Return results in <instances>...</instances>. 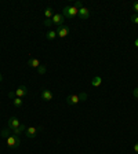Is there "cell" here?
Listing matches in <instances>:
<instances>
[{
	"label": "cell",
	"instance_id": "1",
	"mask_svg": "<svg viewBox=\"0 0 138 154\" xmlns=\"http://www.w3.org/2000/svg\"><path fill=\"white\" fill-rule=\"evenodd\" d=\"M77 13H79V10L75 8L73 6H66V7H64V10H62V15H64V18H69V19L75 18V17L77 15Z\"/></svg>",
	"mask_w": 138,
	"mask_h": 154
},
{
	"label": "cell",
	"instance_id": "2",
	"mask_svg": "<svg viewBox=\"0 0 138 154\" xmlns=\"http://www.w3.org/2000/svg\"><path fill=\"white\" fill-rule=\"evenodd\" d=\"M6 142H7V146L10 149H17L21 144V139L17 135H14V133H11V136H8L7 139H6Z\"/></svg>",
	"mask_w": 138,
	"mask_h": 154
},
{
	"label": "cell",
	"instance_id": "3",
	"mask_svg": "<svg viewBox=\"0 0 138 154\" xmlns=\"http://www.w3.org/2000/svg\"><path fill=\"white\" fill-rule=\"evenodd\" d=\"M40 129L42 128H36V127H26V129H25V136L26 138H36V135H37V132H39Z\"/></svg>",
	"mask_w": 138,
	"mask_h": 154
},
{
	"label": "cell",
	"instance_id": "4",
	"mask_svg": "<svg viewBox=\"0 0 138 154\" xmlns=\"http://www.w3.org/2000/svg\"><path fill=\"white\" fill-rule=\"evenodd\" d=\"M7 125H8V128H10L11 131H14L15 128H18V127L21 125V122L18 121V118H17V117H10V118H8Z\"/></svg>",
	"mask_w": 138,
	"mask_h": 154
},
{
	"label": "cell",
	"instance_id": "5",
	"mask_svg": "<svg viewBox=\"0 0 138 154\" xmlns=\"http://www.w3.org/2000/svg\"><path fill=\"white\" fill-rule=\"evenodd\" d=\"M55 32H57V36L58 37H66L69 35V28L66 25H62V26H58V29Z\"/></svg>",
	"mask_w": 138,
	"mask_h": 154
},
{
	"label": "cell",
	"instance_id": "6",
	"mask_svg": "<svg viewBox=\"0 0 138 154\" xmlns=\"http://www.w3.org/2000/svg\"><path fill=\"white\" fill-rule=\"evenodd\" d=\"M51 21H53V25L62 26L64 25V15L62 14H54V17L51 18Z\"/></svg>",
	"mask_w": 138,
	"mask_h": 154
},
{
	"label": "cell",
	"instance_id": "7",
	"mask_svg": "<svg viewBox=\"0 0 138 154\" xmlns=\"http://www.w3.org/2000/svg\"><path fill=\"white\" fill-rule=\"evenodd\" d=\"M77 15H79L82 19H88V18H90V15H91V11L88 10V8L83 7V8H80V10H79Z\"/></svg>",
	"mask_w": 138,
	"mask_h": 154
},
{
	"label": "cell",
	"instance_id": "8",
	"mask_svg": "<svg viewBox=\"0 0 138 154\" xmlns=\"http://www.w3.org/2000/svg\"><path fill=\"white\" fill-rule=\"evenodd\" d=\"M26 94H28V88L25 85H19L17 90H15V97L18 98H24L26 97Z\"/></svg>",
	"mask_w": 138,
	"mask_h": 154
},
{
	"label": "cell",
	"instance_id": "9",
	"mask_svg": "<svg viewBox=\"0 0 138 154\" xmlns=\"http://www.w3.org/2000/svg\"><path fill=\"white\" fill-rule=\"evenodd\" d=\"M79 102H80L79 95H69V97L66 98V103H68L69 106H72V105H77Z\"/></svg>",
	"mask_w": 138,
	"mask_h": 154
},
{
	"label": "cell",
	"instance_id": "10",
	"mask_svg": "<svg viewBox=\"0 0 138 154\" xmlns=\"http://www.w3.org/2000/svg\"><path fill=\"white\" fill-rule=\"evenodd\" d=\"M54 98V95H53V92H51L50 90H47V88H44L43 91H42V99L46 100V102H48V100H51Z\"/></svg>",
	"mask_w": 138,
	"mask_h": 154
},
{
	"label": "cell",
	"instance_id": "11",
	"mask_svg": "<svg viewBox=\"0 0 138 154\" xmlns=\"http://www.w3.org/2000/svg\"><path fill=\"white\" fill-rule=\"evenodd\" d=\"M28 66H30V68H35L37 69L40 66V62L39 59H36V58H30L29 61H28Z\"/></svg>",
	"mask_w": 138,
	"mask_h": 154
},
{
	"label": "cell",
	"instance_id": "12",
	"mask_svg": "<svg viewBox=\"0 0 138 154\" xmlns=\"http://www.w3.org/2000/svg\"><path fill=\"white\" fill-rule=\"evenodd\" d=\"M101 84H102V77H99V76L93 77V80H91V85L93 87H99Z\"/></svg>",
	"mask_w": 138,
	"mask_h": 154
},
{
	"label": "cell",
	"instance_id": "13",
	"mask_svg": "<svg viewBox=\"0 0 138 154\" xmlns=\"http://www.w3.org/2000/svg\"><path fill=\"white\" fill-rule=\"evenodd\" d=\"M54 11H53V8L51 7H47L46 10H44V17H46V19H51L53 17H54Z\"/></svg>",
	"mask_w": 138,
	"mask_h": 154
},
{
	"label": "cell",
	"instance_id": "14",
	"mask_svg": "<svg viewBox=\"0 0 138 154\" xmlns=\"http://www.w3.org/2000/svg\"><path fill=\"white\" fill-rule=\"evenodd\" d=\"M13 103H14V106L17 109H21L22 106H24V103H22V98H18V97H15L14 99H13Z\"/></svg>",
	"mask_w": 138,
	"mask_h": 154
},
{
	"label": "cell",
	"instance_id": "15",
	"mask_svg": "<svg viewBox=\"0 0 138 154\" xmlns=\"http://www.w3.org/2000/svg\"><path fill=\"white\" fill-rule=\"evenodd\" d=\"M0 136L3 138V139H7L8 136H11V129L8 128H4V129H1V132H0Z\"/></svg>",
	"mask_w": 138,
	"mask_h": 154
},
{
	"label": "cell",
	"instance_id": "16",
	"mask_svg": "<svg viewBox=\"0 0 138 154\" xmlns=\"http://www.w3.org/2000/svg\"><path fill=\"white\" fill-rule=\"evenodd\" d=\"M25 129H26V127L24 125V124H21V125H19L18 128H15L14 131H13V132H14V135H17V136H18V135H21V133H24V132H25Z\"/></svg>",
	"mask_w": 138,
	"mask_h": 154
},
{
	"label": "cell",
	"instance_id": "17",
	"mask_svg": "<svg viewBox=\"0 0 138 154\" xmlns=\"http://www.w3.org/2000/svg\"><path fill=\"white\" fill-rule=\"evenodd\" d=\"M46 37H47L48 40H54L55 37H57V32H55V30H50V32L46 35Z\"/></svg>",
	"mask_w": 138,
	"mask_h": 154
},
{
	"label": "cell",
	"instance_id": "18",
	"mask_svg": "<svg viewBox=\"0 0 138 154\" xmlns=\"http://www.w3.org/2000/svg\"><path fill=\"white\" fill-rule=\"evenodd\" d=\"M46 70H47V68H46L44 65H40L39 68H37V72H39V74H44V73H46Z\"/></svg>",
	"mask_w": 138,
	"mask_h": 154
},
{
	"label": "cell",
	"instance_id": "19",
	"mask_svg": "<svg viewBox=\"0 0 138 154\" xmlns=\"http://www.w3.org/2000/svg\"><path fill=\"white\" fill-rule=\"evenodd\" d=\"M73 7L77 8V10L83 8V7H84V6H83V1H75V3H73Z\"/></svg>",
	"mask_w": 138,
	"mask_h": 154
},
{
	"label": "cell",
	"instance_id": "20",
	"mask_svg": "<svg viewBox=\"0 0 138 154\" xmlns=\"http://www.w3.org/2000/svg\"><path fill=\"white\" fill-rule=\"evenodd\" d=\"M131 22H134L135 25H138V14H133V15H131Z\"/></svg>",
	"mask_w": 138,
	"mask_h": 154
},
{
	"label": "cell",
	"instance_id": "21",
	"mask_svg": "<svg viewBox=\"0 0 138 154\" xmlns=\"http://www.w3.org/2000/svg\"><path fill=\"white\" fill-rule=\"evenodd\" d=\"M43 25L46 26V28H50L51 25H53V21L51 19H44V22H43Z\"/></svg>",
	"mask_w": 138,
	"mask_h": 154
},
{
	"label": "cell",
	"instance_id": "22",
	"mask_svg": "<svg viewBox=\"0 0 138 154\" xmlns=\"http://www.w3.org/2000/svg\"><path fill=\"white\" fill-rule=\"evenodd\" d=\"M80 100H86V98H87V94H80Z\"/></svg>",
	"mask_w": 138,
	"mask_h": 154
},
{
	"label": "cell",
	"instance_id": "23",
	"mask_svg": "<svg viewBox=\"0 0 138 154\" xmlns=\"http://www.w3.org/2000/svg\"><path fill=\"white\" fill-rule=\"evenodd\" d=\"M133 8H134L135 14H138V3H134V4H133Z\"/></svg>",
	"mask_w": 138,
	"mask_h": 154
},
{
	"label": "cell",
	"instance_id": "24",
	"mask_svg": "<svg viewBox=\"0 0 138 154\" xmlns=\"http://www.w3.org/2000/svg\"><path fill=\"white\" fill-rule=\"evenodd\" d=\"M133 95H134V97L138 99V87H137V88H135L134 91H133Z\"/></svg>",
	"mask_w": 138,
	"mask_h": 154
},
{
	"label": "cell",
	"instance_id": "25",
	"mask_svg": "<svg viewBox=\"0 0 138 154\" xmlns=\"http://www.w3.org/2000/svg\"><path fill=\"white\" fill-rule=\"evenodd\" d=\"M8 97H10V98H13V99H14V98H15V92H10V94H8Z\"/></svg>",
	"mask_w": 138,
	"mask_h": 154
},
{
	"label": "cell",
	"instance_id": "26",
	"mask_svg": "<svg viewBox=\"0 0 138 154\" xmlns=\"http://www.w3.org/2000/svg\"><path fill=\"white\" fill-rule=\"evenodd\" d=\"M134 151H135V153H138V143L134 144Z\"/></svg>",
	"mask_w": 138,
	"mask_h": 154
},
{
	"label": "cell",
	"instance_id": "27",
	"mask_svg": "<svg viewBox=\"0 0 138 154\" xmlns=\"http://www.w3.org/2000/svg\"><path fill=\"white\" fill-rule=\"evenodd\" d=\"M3 81V74H1V73H0V83Z\"/></svg>",
	"mask_w": 138,
	"mask_h": 154
},
{
	"label": "cell",
	"instance_id": "28",
	"mask_svg": "<svg viewBox=\"0 0 138 154\" xmlns=\"http://www.w3.org/2000/svg\"><path fill=\"white\" fill-rule=\"evenodd\" d=\"M135 47H138V39L135 40Z\"/></svg>",
	"mask_w": 138,
	"mask_h": 154
}]
</instances>
